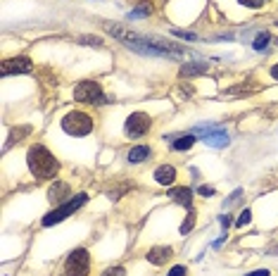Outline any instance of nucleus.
I'll return each mask as SVG.
<instances>
[{"mask_svg": "<svg viewBox=\"0 0 278 276\" xmlns=\"http://www.w3.org/2000/svg\"><path fill=\"white\" fill-rule=\"evenodd\" d=\"M107 31L112 36H116L119 41H124L129 48L138 50L143 55H152V57H181L186 50L181 46H174V43H162V41H150V38H143L138 33L129 31L124 27H114V24H107Z\"/></svg>", "mask_w": 278, "mask_h": 276, "instance_id": "nucleus-1", "label": "nucleus"}, {"mask_svg": "<svg viewBox=\"0 0 278 276\" xmlns=\"http://www.w3.org/2000/svg\"><path fill=\"white\" fill-rule=\"evenodd\" d=\"M26 162L36 179H52L59 171V162L46 145H31L26 152Z\"/></svg>", "mask_w": 278, "mask_h": 276, "instance_id": "nucleus-2", "label": "nucleus"}, {"mask_svg": "<svg viewBox=\"0 0 278 276\" xmlns=\"http://www.w3.org/2000/svg\"><path fill=\"white\" fill-rule=\"evenodd\" d=\"M62 129L69 136H88L93 131V117L86 112H69L62 119Z\"/></svg>", "mask_w": 278, "mask_h": 276, "instance_id": "nucleus-3", "label": "nucleus"}, {"mask_svg": "<svg viewBox=\"0 0 278 276\" xmlns=\"http://www.w3.org/2000/svg\"><path fill=\"white\" fill-rule=\"evenodd\" d=\"M86 203H88V195H86V193H78L76 198H69L65 205H59L57 210L48 212L46 217H43V226H52V224L62 222V219H67L69 214H74V212H76L81 205H86Z\"/></svg>", "mask_w": 278, "mask_h": 276, "instance_id": "nucleus-4", "label": "nucleus"}, {"mask_svg": "<svg viewBox=\"0 0 278 276\" xmlns=\"http://www.w3.org/2000/svg\"><path fill=\"white\" fill-rule=\"evenodd\" d=\"M88 269H91V255H88V250L76 248L67 257V262H65L67 276H88Z\"/></svg>", "mask_w": 278, "mask_h": 276, "instance_id": "nucleus-5", "label": "nucleus"}, {"mask_svg": "<svg viewBox=\"0 0 278 276\" xmlns=\"http://www.w3.org/2000/svg\"><path fill=\"white\" fill-rule=\"evenodd\" d=\"M74 100L78 103H105V95H103V88L97 81H81V84L74 88Z\"/></svg>", "mask_w": 278, "mask_h": 276, "instance_id": "nucleus-6", "label": "nucleus"}, {"mask_svg": "<svg viewBox=\"0 0 278 276\" xmlns=\"http://www.w3.org/2000/svg\"><path fill=\"white\" fill-rule=\"evenodd\" d=\"M150 126H152V119L148 114H143V112H133L129 119H126V133L131 138H141L150 131Z\"/></svg>", "mask_w": 278, "mask_h": 276, "instance_id": "nucleus-7", "label": "nucleus"}, {"mask_svg": "<svg viewBox=\"0 0 278 276\" xmlns=\"http://www.w3.org/2000/svg\"><path fill=\"white\" fill-rule=\"evenodd\" d=\"M197 131H202V141L207 145H214V148H224L228 145V133L219 126H200Z\"/></svg>", "mask_w": 278, "mask_h": 276, "instance_id": "nucleus-8", "label": "nucleus"}, {"mask_svg": "<svg viewBox=\"0 0 278 276\" xmlns=\"http://www.w3.org/2000/svg\"><path fill=\"white\" fill-rule=\"evenodd\" d=\"M31 69H33V65L29 57H10L0 67L3 76H10V74H26V72H31Z\"/></svg>", "mask_w": 278, "mask_h": 276, "instance_id": "nucleus-9", "label": "nucleus"}, {"mask_svg": "<svg viewBox=\"0 0 278 276\" xmlns=\"http://www.w3.org/2000/svg\"><path fill=\"white\" fill-rule=\"evenodd\" d=\"M174 179H176V169L171 165H162V167H157L155 169V181L157 184L171 186L174 184Z\"/></svg>", "mask_w": 278, "mask_h": 276, "instance_id": "nucleus-10", "label": "nucleus"}, {"mask_svg": "<svg viewBox=\"0 0 278 276\" xmlns=\"http://www.w3.org/2000/svg\"><path fill=\"white\" fill-rule=\"evenodd\" d=\"M171 255H174V252H171V248H167V245H157V248H152V250L148 252V262H152V264H164Z\"/></svg>", "mask_w": 278, "mask_h": 276, "instance_id": "nucleus-11", "label": "nucleus"}, {"mask_svg": "<svg viewBox=\"0 0 278 276\" xmlns=\"http://www.w3.org/2000/svg\"><path fill=\"white\" fill-rule=\"evenodd\" d=\"M69 195H71L69 186L62 184V181H55V186H50V191H48V198H50L52 203H62V200H67Z\"/></svg>", "mask_w": 278, "mask_h": 276, "instance_id": "nucleus-12", "label": "nucleus"}, {"mask_svg": "<svg viewBox=\"0 0 278 276\" xmlns=\"http://www.w3.org/2000/svg\"><path fill=\"white\" fill-rule=\"evenodd\" d=\"M169 198L176 200V203L186 205V207L193 205V191H190V188H171V191H169Z\"/></svg>", "mask_w": 278, "mask_h": 276, "instance_id": "nucleus-13", "label": "nucleus"}, {"mask_svg": "<svg viewBox=\"0 0 278 276\" xmlns=\"http://www.w3.org/2000/svg\"><path fill=\"white\" fill-rule=\"evenodd\" d=\"M150 155H152V150H150L148 145H136V148H131V150H129V155H126V157H129V162H133V165H136V162L148 160Z\"/></svg>", "mask_w": 278, "mask_h": 276, "instance_id": "nucleus-14", "label": "nucleus"}, {"mask_svg": "<svg viewBox=\"0 0 278 276\" xmlns=\"http://www.w3.org/2000/svg\"><path fill=\"white\" fill-rule=\"evenodd\" d=\"M193 143H195V136H193V133H188V136L176 138L174 143H171V148H174V150H190Z\"/></svg>", "mask_w": 278, "mask_h": 276, "instance_id": "nucleus-15", "label": "nucleus"}, {"mask_svg": "<svg viewBox=\"0 0 278 276\" xmlns=\"http://www.w3.org/2000/svg\"><path fill=\"white\" fill-rule=\"evenodd\" d=\"M207 72V65H186L181 67V76H193V74Z\"/></svg>", "mask_w": 278, "mask_h": 276, "instance_id": "nucleus-16", "label": "nucleus"}, {"mask_svg": "<svg viewBox=\"0 0 278 276\" xmlns=\"http://www.w3.org/2000/svg\"><path fill=\"white\" fill-rule=\"evenodd\" d=\"M195 219H197V214H195V212H188V217L183 219V224H181V233H183V236H188V233L193 231Z\"/></svg>", "mask_w": 278, "mask_h": 276, "instance_id": "nucleus-17", "label": "nucleus"}, {"mask_svg": "<svg viewBox=\"0 0 278 276\" xmlns=\"http://www.w3.org/2000/svg\"><path fill=\"white\" fill-rule=\"evenodd\" d=\"M269 41H271V36H269V33H259L257 38H254V50H264L266 46H269Z\"/></svg>", "mask_w": 278, "mask_h": 276, "instance_id": "nucleus-18", "label": "nucleus"}, {"mask_svg": "<svg viewBox=\"0 0 278 276\" xmlns=\"http://www.w3.org/2000/svg\"><path fill=\"white\" fill-rule=\"evenodd\" d=\"M152 12V5H148V3H141V5L131 12V17H145V14H150Z\"/></svg>", "mask_w": 278, "mask_h": 276, "instance_id": "nucleus-19", "label": "nucleus"}, {"mask_svg": "<svg viewBox=\"0 0 278 276\" xmlns=\"http://www.w3.org/2000/svg\"><path fill=\"white\" fill-rule=\"evenodd\" d=\"M250 222H252V212L245 210V212H240V217L235 224H238V226H245V224H250Z\"/></svg>", "mask_w": 278, "mask_h": 276, "instance_id": "nucleus-20", "label": "nucleus"}, {"mask_svg": "<svg viewBox=\"0 0 278 276\" xmlns=\"http://www.w3.org/2000/svg\"><path fill=\"white\" fill-rule=\"evenodd\" d=\"M103 276H126V271H124V267H112V269L103 271Z\"/></svg>", "mask_w": 278, "mask_h": 276, "instance_id": "nucleus-21", "label": "nucleus"}, {"mask_svg": "<svg viewBox=\"0 0 278 276\" xmlns=\"http://www.w3.org/2000/svg\"><path fill=\"white\" fill-rule=\"evenodd\" d=\"M188 271H186V267H181V264H176V267H171L169 269V276H186Z\"/></svg>", "mask_w": 278, "mask_h": 276, "instance_id": "nucleus-22", "label": "nucleus"}, {"mask_svg": "<svg viewBox=\"0 0 278 276\" xmlns=\"http://www.w3.org/2000/svg\"><path fill=\"white\" fill-rule=\"evenodd\" d=\"M240 5H245V7H262L266 3V0H238Z\"/></svg>", "mask_w": 278, "mask_h": 276, "instance_id": "nucleus-23", "label": "nucleus"}, {"mask_svg": "<svg viewBox=\"0 0 278 276\" xmlns=\"http://www.w3.org/2000/svg\"><path fill=\"white\" fill-rule=\"evenodd\" d=\"M81 41H84L86 46H100V43H103V41L97 38V36H84Z\"/></svg>", "mask_w": 278, "mask_h": 276, "instance_id": "nucleus-24", "label": "nucleus"}, {"mask_svg": "<svg viewBox=\"0 0 278 276\" xmlns=\"http://www.w3.org/2000/svg\"><path fill=\"white\" fill-rule=\"evenodd\" d=\"M200 195L212 198V195H214V188H209V186H200Z\"/></svg>", "mask_w": 278, "mask_h": 276, "instance_id": "nucleus-25", "label": "nucleus"}, {"mask_svg": "<svg viewBox=\"0 0 278 276\" xmlns=\"http://www.w3.org/2000/svg\"><path fill=\"white\" fill-rule=\"evenodd\" d=\"M176 36H181V38H186V41H195V33H190V31H174Z\"/></svg>", "mask_w": 278, "mask_h": 276, "instance_id": "nucleus-26", "label": "nucleus"}, {"mask_svg": "<svg viewBox=\"0 0 278 276\" xmlns=\"http://www.w3.org/2000/svg\"><path fill=\"white\" fill-rule=\"evenodd\" d=\"M219 222H221V226H224V229H228V224H231V217H228V214H221Z\"/></svg>", "mask_w": 278, "mask_h": 276, "instance_id": "nucleus-27", "label": "nucleus"}, {"mask_svg": "<svg viewBox=\"0 0 278 276\" xmlns=\"http://www.w3.org/2000/svg\"><path fill=\"white\" fill-rule=\"evenodd\" d=\"M247 276H269V271H266V269H257V271H252V274H247Z\"/></svg>", "mask_w": 278, "mask_h": 276, "instance_id": "nucleus-28", "label": "nucleus"}, {"mask_svg": "<svg viewBox=\"0 0 278 276\" xmlns=\"http://www.w3.org/2000/svg\"><path fill=\"white\" fill-rule=\"evenodd\" d=\"M271 76L278 81V65H273V67H271Z\"/></svg>", "mask_w": 278, "mask_h": 276, "instance_id": "nucleus-29", "label": "nucleus"}]
</instances>
